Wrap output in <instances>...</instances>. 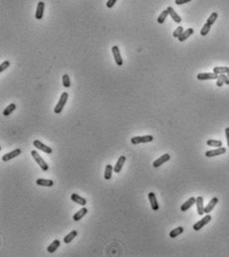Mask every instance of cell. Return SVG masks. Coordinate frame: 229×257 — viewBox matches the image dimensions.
Segmentation results:
<instances>
[{"mask_svg": "<svg viewBox=\"0 0 229 257\" xmlns=\"http://www.w3.org/2000/svg\"><path fill=\"white\" fill-rule=\"evenodd\" d=\"M148 200H150V203H151V209L154 210H158L159 209V205L158 201H156V197H155V193H148Z\"/></svg>", "mask_w": 229, "mask_h": 257, "instance_id": "cell-12", "label": "cell"}, {"mask_svg": "<svg viewBox=\"0 0 229 257\" xmlns=\"http://www.w3.org/2000/svg\"><path fill=\"white\" fill-rule=\"evenodd\" d=\"M15 109H16V104H15V103H10V104L8 105V106L3 110V115H4V116L10 115L11 113L15 110Z\"/></svg>", "mask_w": 229, "mask_h": 257, "instance_id": "cell-27", "label": "cell"}, {"mask_svg": "<svg viewBox=\"0 0 229 257\" xmlns=\"http://www.w3.org/2000/svg\"><path fill=\"white\" fill-rule=\"evenodd\" d=\"M196 78L198 81H208V79H217L218 75L215 73H199Z\"/></svg>", "mask_w": 229, "mask_h": 257, "instance_id": "cell-8", "label": "cell"}, {"mask_svg": "<svg viewBox=\"0 0 229 257\" xmlns=\"http://www.w3.org/2000/svg\"><path fill=\"white\" fill-rule=\"evenodd\" d=\"M20 154H21V150L20 149H15V150L11 151V152H9V153L3 155L2 156V161L3 162H7V161H9V160H12V159L16 158L17 156H19Z\"/></svg>", "mask_w": 229, "mask_h": 257, "instance_id": "cell-11", "label": "cell"}, {"mask_svg": "<svg viewBox=\"0 0 229 257\" xmlns=\"http://www.w3.org/2000/svg\"><path fill=\"white\" fill-rule=\"evenodd\" d=\"M31 155H32L33 159L35 160L36 163L38 164V165L40 166V168H41L42 170H43V171H48V169H49L48 164L44 161L43 158L41 157L40 154L38 153L37 151H35V150H32V151H31Z\"/></svg>", "mask_w": 229, "mask_h": 257, "instance_id": "cell-2", "label": "cell"}, {"mask_svg": "<svg viewBox=\"0 0 229 257\" xmlns=\"http://www.w3.org/2000/svg\"><path fill=\"white\" fill-rule=\"evenodd\" d=\"M44 10H45V3L43 1H39L37 4L36 13H35V18L37 20H41L42 18H43Z\"/></svg>", "mask_w": 229, "mask_h": 257, "instance_id": "cell-9", "label": "cell"}, {"mask_svg": "<svg viewBox=\"0 0 229 257\" xmlns=\"http://www.w3.org/2000/svg\"><path fill=\"white\" fill-rule=\"evenodd\" d=\"M182 33H183V27L179 26V27H177V28L175 29V31H173L172 35H173V37H175V38H177V39H179V36L182 34Z\"/></svg>", "mask_w": 229, "mask_h": 257, "instance_id": "cell-34", "label": "cell"}, {"mask_svg": "<svg viewBox=\"0 0 229 257\" xmlns=\"http://www.w3.org/2000/svg\"><path fill=\"white\" fill-rule=\"evenodd\" d=\"M184 231V228L182 226H179L176 228L172 229L171 232H169V237L171 238H175L176 236H179V234H181Z\"/></svg>", "mask_w": 229, "mask_h": 257, "instance_id": "cell-23", "label": "cell"}, {"mask_svg": "<svg viewBox=\"0 0 229 257\" xmlns=\"http://www.w3.org/2000/svg\"><path fill=\"white\" fill-rule=\"evenodd\" d=\"M167 11H168V14L171 15V17L172 18V20L175 21V23H177V24H179L180 22H181V18L179 17V15L176 13V12L175 11V9H173V8L171 7V6H168L167 8Z\"/></svg>", "mask_w": 229, "mask_h": 257, "instance_id": "cell-17", "label": "cell"}, {"mask_svg": "<svg viewBox=\"0 0 229 257\" xmlns=\"http://www.w3.org/2000/svg\"><path fill=\"white\" fill-rule=\"evenodd\" d=\"M33 145L35 146V148H37L38 150H41L42 152H44V153H47V154H51V153H53V150L51 147L47 146L46 144H44V143H42L41 141L39 140H34L33 141Z\"/></svg>", "mask_w": 229, "mask_h": 257, "instance_id": "cell-5", "label": "cell"}, {"mask_svg": "<svg viewBox=\"0 0 229 257\" xmlns=\"http://www.w3.org/2000/svg\"><path fill=\"white\" fill-rule=\"evenodd\" d=\"M62 81H63V86H64V87L69 88L71 86V79H70L69 75L65 74L64 75H63V77H62Z\"/></svg>", "mask_w": 229, "mask_h": 257, "instance_id": "cell-30", "label": "cell"}, {"mask_svg": "<svg viewBox=\"0 0 229 257\" xmlns=\"http://www.w3.org/2000/svg\"><path fill=\"white\" fill-rule=\"evenodd\" d=\"M169 160H171V155L167 154V153H165V154H163V156H160L159 158H158L156 160H155L154 163H152V166H154V168H159V167L162 166L163 164L168 162Z\"/></svg>", "mask_w": 229, "mask_h": 257, "instance_id": "cell-7", "label": "cell"}, {"mask_svg": "<svg viewBox=\"0 0 229 257\" xmlns=\"http://www.w3.org/2000/svg\"><path fill=\"white\" fill-rule=\"evenodd\" d=\"M10 66V62L9 61H4L1 63V65H0V73H3L4 71H5L7 68H9Z\"/></svg>", "mask_w": 229, "mask_h": 257, "instance_id": "cell-35", "label": "cell"}, {"mask_svg": "<svg viewBox=\"0 0 229 257\" xmlns=\"http://www.w3.org/2000/svg\"><path fill=\"white\" fill-rule=\"evenodd\" d=\"M226 152V149L223 148V147H219L217 149H214V150H209V151H206L205 152V156L208 158L211 157H215V156H219V155H222Z\"/></svg>", "mask_w": 229, "mask_h": 257, "instance_id": "cell-10", "label": "cell"}, {"mask_svg": "<svg viewBox=\"0 0 229 257\" xmlns=\"http://www.w3.org/2000/svg\"><path fill=\"white\" fill-rule=\"evenodd\" d=\"M168 15H169V14H168L167 9L163 10V11L162 12V13L159 14V17H158V23H159V24L164 23V21H165V19H167V17Z\"/></svg>", "mask_w": 229, "mask_h": 257, "instance_id": "cell-29", "label": "cell"}, {"mask_svg": "<svg viewBox=\"0 0 229 257\" xmlns=\"http://www.w3.org/2000/svg\"><path fill=\"white\" fill-rule=\"evenodd\" d=\"M190 1H191V0H175V4L176 5H182V4L188 3Z\"/></svg>", "mask_w": 229, "mask_h": 257, "instance_id": "cell-37", "label": "cell"}, {"mask_svg": "<svg viewBox=\"0 0 229 257\" xmlns=\"http://www.w3.org/2000/svg\"><path fill=\"white\" fill-rule=\"evenodd\" d=\"M196 206H197V213L199 216H203L205 213L204 212V205H203V199L202 197L196 198Z\"/></svg>", "mask_w": 229, "mask_h": 257, "instance_id": "cell-18", "label": "cell"}, {"mask_svg": "<svg viewBox=\"0 0 229 257\" xmlns=\"http://www.w3.org/2000/svg\"><path fill=\"white\" fill-rule=\"evenodd\" d=\"M71 200L74 201V203L78 204V205H86L87 204V200L84 199L83 197L79 196L78 194H72L71 195Z\"/></svg>", "mask_w": 229, "mask_h": 257, "instance_id": "cell-15", "label": "cell"}, {"mask_svg": "<svg viewBox=\"0 0 229 257\" xmlns=\"http://www.w3.org/2000/svg\"><path fill=\"white\" fill-rule=\"evenodd\" d=\"M113 166L108 164L107 166H106V169H105V174H104V178L105 180H111L112 176H113Z\"/></svg>", "mask_w": 229, "mask_h": 257, "instance_id": "cell-24", "label": "cell"}, {"mask_svg": "<svg viewBox=\"0 0 229 257\" xmlns=\"http://www.w3.org/2000/svg\"><path fill=\"white\" fill-rule=\"evenodd\" d=\"M217 18H218V14L216 13V12H213V13L210 14V16H209L208 19H207V21H206V23L209 24V25H213L215 23V21L217 20Z\"/></svg>", "mask_w": 229, "mask_h": 257, "instance_id": "cell-31", "label": "cell"}, {"mask_svg": "<svg viewBox=\"0 0 229 257\" xmlns=\"http://www.w3.org/2000/svg\"><path fill=\"white\" fill-rule=\"evenodd\" d=\"M112 53H113V56L114 59V62H116V64L118 66H123L124 64V62H123V58L121 56V52H120V49H119L118 46H113L112 47Z\"/></svg>", "mask_w": 229, "mask_h": 257, "instance_id": "cell-6", "label": "cell"}, {"mask_svg": "<svg viewBox=\"0 0 229 257\" xmlns=\"http://www.w3.org/2000/svg\"><path fill=\"white\" fill-rule=\"evenodd\" d=\"M225 136H226V140H227V145L229 147V127L225 128Z\"/></svg>", "mask_w": 229, "mask_h": 257, "instance_id": "cell-38", "label": "cell"}, {"mask_svg": "<svg viewBox=\"0 0 229 257\" xmlns=\"http://www.w3.org/2000/svg\"><path fill=\"white\" fill-rule=\"evenodd\" d=\"M217 203H218V199L216 197H214V198H212V199L210 200V201L208 203V205H207L205 208H204V212H205V213H209L211 210H212L214 208H215V205H217Z\"/></svg>", "mask_w": 229, "mask_h": 257, "instance_id": "cell-19", "label": "cell"}, {"mask_svg": "<svg viewBox=\"0 0 229 257\" xmlns=\"http://www.w3.org/2000/svg\"><path fill=\"white\" fill-rule=\"evenodd\" d=\"M210 28H211V25L205 23L204 25H203V27L201 28V30H200V35L201 36H206L209 33Z\"/></svg>", "mask_w": 229, "mask_h": 257, "instance_id": "cell-32", "label": "cell"}, {"mask_svg": "<svg viewBox=\"0 0 229 257\" xmlns=\"http://www.w3.org/2000/svg\"><path fill=\"white\" fill-rule=\"evenodd\" d=\"M116 2H117V0H108L106 5H107L108 8H113V6L116 4Z\"/></svg>", "mask_w": 229, "mask_h": 257, "instance_id": "cell-36", "label": "cell"}, {"mask_svg": "<svg viewBox=\"0 0 229 257\" xmlns=\"http://www.w3.org/2000/svg\"><path fill=\"white\" fill-rule=\"evenodd\" d=\"M194 204H196V199H195V198L191 197V198H189V199H188L187 201H186L183 205H181L180 209L182 210V212H186V210L191 208V206H192Z\"/></svg>", "mask_w": 229, "mask_h": 257, "instance_id": "cell-14", "label": "cell"}, {"mask_svg": "<svg viewBox=\"0 0 229 257\" xmlns=\"http://www.w3.org/2000/svg\"><path fill=\"white\" fill-rule=\"evenodd\" d=\"M126 160H127L126 156H121V157L118 159V162H117V164L114 167V173H117V174H118V173H120L122 171L123 167H124V164L126 162Z\"/></svg>", "mask_w": 229, "mask_h": 257, "instance_id": "cell-13", "label": "cell"}, {"mask_svg": "<svg viewBox=\"0 0 229 257\" xmlns=\"http://www.w3.org/2000/svg\"><path fill=\"white\" fill-rule=\"evenodd\" d=\"M225 83L228 86L229 85V73L226 74V78H225Z\"/></svg>", "mask_w": 229, "mask_h": 257, "instance_id": "cell-39", "label": "cell"}, {"mask_svg": "<svg viewBox=\"0 0 229 257\" xmlns=\"http://www.w3.org/2000/svg\"><path fill=\"white\" fill-rule=\"evenodd\" d=\"M87 213H88V209L87 208H81V209H80L79 212H77L73 216V221H81Z\"/></svg>", "mask_w": 229, "mask_h": 257, "instance_id": "cell-16", "label": "cell"}, {"mask_svg": "<svg viewBox=\"0 0 229 257\" xmlns=\"http://www.w3.org/2000/svg\"><path fill=\"white\" fill-rule=\"evenodd\" d=\"M78 235V231L77 230H73V231H71L70 233H68L66 236L64 237V243H70L72 240H73L76 236Z\"/></svg>", "mask_w": 229, "mask_h": 257, "instance_id": "cell-25", "label": "cell"}, {"mask_svg": "<svg viewBox=\"0 0 229 257\" xmlns=\"http://www.w3.org/2000/svg\"><path fill=\"white\" fill-rule=\"evenodd\" d=\"M225 78H226V75H218L217 82H216V86L221 87L224 83H225Z\"/></svg>", "mask_w": 229, "mask_h": 257, "instance_id": "cell-33", "label": "cell"}, {"mask_svg": "<svg viewBox=\"0 0 229 257\" xmlns=\"http://www.w3.org/2000/svg\"><path fill=\"white\" fill-rule=\"evenodd\" d=\"M211 221V216L209 213H206V216H204L202 217V220L200 221H198L196 223H194V225H193V229L195 230V231H198V230H200L201 228L204 225H206L207 223H208L209 221Z\"/></svg>", "mask_w": 229, "mask_h": 257, "instance_id": "cell-4", "label": "cell"}, {"mask_svg": "<svg viewBox=\"0 0 229 257\" xmlns=\"http://www.w3.org/2000/svg\"><path fill=\"white\" fill-rule=\"evenodd\" d=\"M194 33V30L192 28H188V29H186L185 31H183V33H182V34L179 36V42H184L185 40H187L188 38L191 36L192 34Z\"/></svg>", "mask_w": 229, "mask_h": 257, "instance_id": "cell-20", "label": "cell"}, {"mask_svg": "<svg viewBox=\"0 0 229 257\" xmlns=\"http://www.w3.org/2000/svg\"><path fill=\"white\" fill-rule=\"evenodd\" d=\"M36 184L38 186L41 187H52L54 185V182L52 180H48V179H38L36 181Z\"/></svg>", "mask_w": 229, "mask_h": 257, "instance_id": "cell-21", "label": "cell"}, {"mask_svg": "<svg viewBox=\"0 0 229 257\" xmlns=\"http://www.w3.org/2000/svg\"><path fill=\"white\" fill-rule=\"evenodd\" d=\"M68 98H69V94H68V92H63L60 96V99H59V102H57L56 106L54 108V112L56 113V114H59V113H61L63 108H64L65 104L67 103V100Z\"/></svg>", "mask_w": 229, "mask_h": 257, "instance_id": "cell-1", "label": "cell"}, {"mask_svg": "<svg viewBox=\"0 0 229 257\" xmlns=\"http://www.w3.org/2000/svg\"><path fill=\"white\" fill-rule=\"evenodd\" d=\"M206 144L208 146H212V147H216V148H219V147H222V142L220 140H213V139H209L207 140Z\"/></svg>", "mask_w": 229, "mask_h": 257, "instance_id": "cell-28", "label": "cell"}, {"mask_svg": "<svg viewBox=\"0 0 229 257\" xmlns=\"http://www.w3.org/2000/svg\"><path fill=\"white\" fill-rule=\"evenodd\" d=\"M213 73L217 75H226L229 73V68L228 67H215L213 69Z\"/></svg>", "mask_w": 229, "mask_h": 257, "instance_id": "cell-26", "label": "cell"}, {"mask_svg": "<svg viewBox=\"0 0 229 257\" xmlns=\"http://www.w3.org/2000/svg\"><path fill=\"white\" fill-rule=\"evenodd\" d=\"M58 247H60V241H59L58 239H55L54 241L48 246L47 250H48L49 253H54V252L58 249Z\"/></svg>", "mask_w": 229, "mask_h": 257, "instance_id": "cell-22", "label": "cell"}, {"mask_svg": "<svg viewBox=\"0 0 229 257\" xmlns=\"http://www.w3.org/2000/svg\"><path fill=\"white\" fill-rule=\"evenodd\" d=\"M154 140V136L151 135H145V136H135L131 139V144H142V143H148Z\"/></svg>", "mask_w": 229, "mask_h": 257, "instance_id": "cell-3", "label": "cell"}]
</instances>
